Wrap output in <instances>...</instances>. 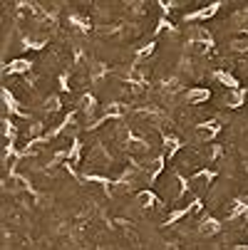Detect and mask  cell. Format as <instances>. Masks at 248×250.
<instances>
[]
</instances>
